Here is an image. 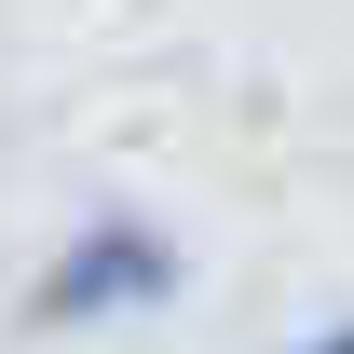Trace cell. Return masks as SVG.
<instances>
[{"mask_svg":"<svg viewBox=\"0 0 354 354\" xmlns=\"http://www.w3.org/2000/svg\"><path fill=\"white\" fill-rule=\"evenodd\" d=\"M177 272L191 259H177L164 218H82L41 272H28V327H41V341L55 327H136V313L177 300Z\"/></svg>","mask_w":354,"mask_h":354,"instance_id":"6da1fadb","label":"cell"},{"mask_svg":"<svg viewBox=\"0 0 354 354\" xmlns=\"http://www.w3.org/2000/svg\"><path fill=\"white\" fill-rule=\"evenodd\" d=\"M286 354H354V313H341V327H313V341H286Z\"/></svg>","mask_w":354,"mask_h":354,"instance_id":"7a4b0ae2","label":"cell"}]
</instances>
